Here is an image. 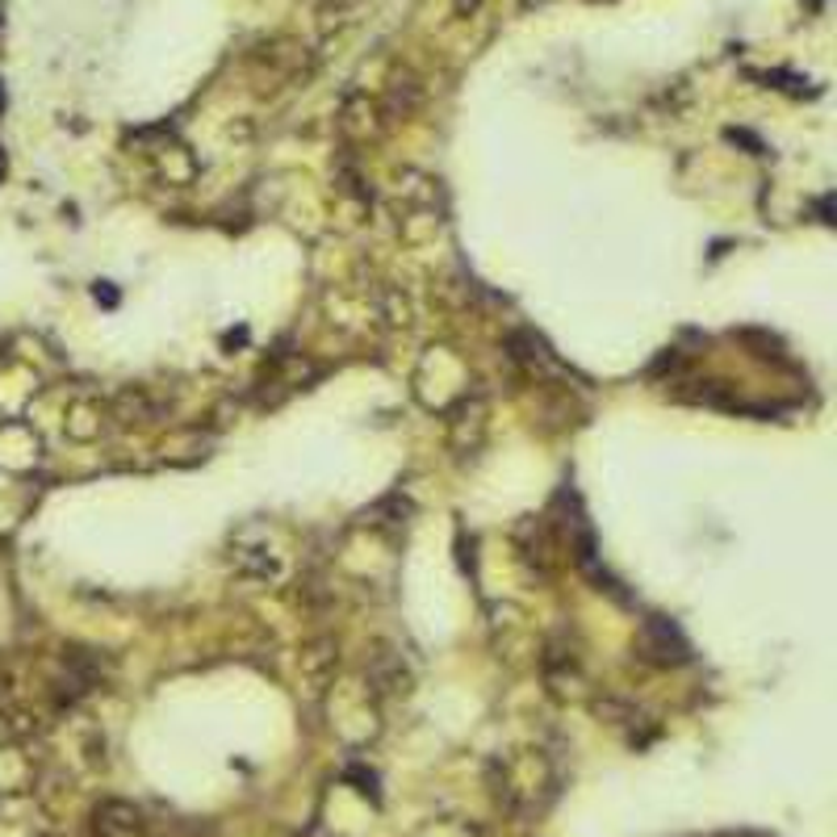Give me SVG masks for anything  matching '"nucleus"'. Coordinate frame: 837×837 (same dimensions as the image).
<instances>
[{
	"instance_id": "4",
	"label": "nucleus",
	"mask_w": 837,
	"mask_h": 837,
	"mask_svg": "<svg viewBox=\"0 0 837 837\" xmlns=\"http://www.w3.org/2000/svg\"><path fill=\"white\" fill-rule=\"evenodd\" d=\"M369 679H373L377 691H406V683H411L406 666H402L394 654H377L373 670H369Z\"/></svg>"
},
{
	"instance_id": "6",
	"label": "nucleus",
	"mask_w": 837,
	"mask_h": 837,
	"mask_svg": "<svg viewBox=\"0 0 837 837\" xmlns=\"http://www.w3.org/2000/svg\"><path fill=\"white\" fill-rule=\"evenodd\" d=\"M0 110H4V92H0Z\"/></svg>"
},
{
	"instance_id": "3",
	"label": "nucleus",
	"mask_w": 837,
	"mask_h": 837,
	"mask_svg": "<svg viewBox=\"0 0 837 837\" xmlns=\"http://www.w3.org/2000/svg\"><path fill=\"white\" fill-rule=\"evenodd\" d=\"M113 418L118 423H152L155 418V402L147 398V390H122V394L113 398Z\"/></svg>"
},
{
	"instance_id": "2",
	"label": "nucleus",
	"mask_w": 837,
	"mask_h": 837,
	"mask_svg": "<svg viewBox=\"0 0 837 837\" xmlns=\"http://www.w3.org/2000/svg\"><path fill=\"white\" fill-rule=\"evenodd\" d=\"M138 813H134L131 804H122V800H110V804H101L97 808V834L101 837H138Z\"/></svg>"
},
{
	"instance_id": "5",
	"label": "nucleus",
	"mask_w": 837,
	"mask_h": 837,
	"mask_svg": "<svg viewBox=\"0 0 837 837\" xmlns=\"http://www.w3.org/2000/svg\"><path fill=\"white\" fill-rule=\"evenodd\" d=\"M0 177H4V147H0Z\"/></svg>"
},
{
	"instance_id": "1",
	"label": "nucleus",
	"mask_w": 837,
	"mask_h": 837,
	"mask_svg": "<svg viewBox=\"0 0 837 837\" xmlns=\"http://www.w3.org/2000/svg\"><path fill=\"white\" fill-rule=\"evenodd\" d=\"M637 654L645 661H654V666H683V661L691 658V645H687V637L679 633L674 620L649 616L645 628H640Z\"/></svg>"
}]
</instances>
